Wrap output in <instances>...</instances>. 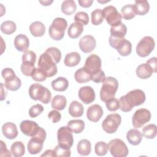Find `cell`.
<instances>
[{"mask_svg": "<svg viewBox=\"0 0 157 157\" xmlns=\"http://www.w3.org/2000/svg\"><path fill=\"white\" fill-rule=\"evenodd\" d=\"M38 67L42 69L48 77L54 76L58 72L56 64L46 52L40 56L38 61Z\"/></svg>", "mask_w": 157, "mask_h": 157, "instance_id": "obj_6", "label": "cell"}, {"mask_svg": "<svg viewBox=\"0 0 157 157\" xmlns=\"http://www.w3.org/2000/svg\"><path fill=\"white\" fill-rule=\"evenodd\" d=\"M67 27V21L61 17L56 18L52 21L49 27L48 33L52 39L55 40L62 39L64 36V32Z\"/></svg>", "mask_w": 157, "mask_h": 157, "instance_id": "obj_3", "label": "cell"}, {"mask_svg": "<svg viewBox=\"0 0 157 157\" xmlns=\"http://www.w3.org/2000/svg\"><path fill=\"white\" fill-rule=\"evenodd\" d=\"M103 115L102 108L98 104L90 106L86 111L87 118L93 122H98Z\"/></svg>", "mask_w": 157, "mask_h": 157, "instance_id": "obj_18", "label": "cell"}, {"mask_svg": "<svg viewBox=\"0 0 157 157\" xmlns=\"http://www.w3.org/2000/svg\"><path fill=\"white\" fill-rule=\"evenodd\" d=\"M45 52L51 56L56 64H58L60 61L61 58V53L58 48L53 47H50L46 50Z\"/></svg>", "mask_w": 157, "mask_h": 157, "instance_id": "obj_42", "label": "cell"}, {"mask_svg": "<svg viewBox=\"0 0 157 157\" xmlns=\"http://www.w3.org/2000/svg\"><path fill=\"white\" fill-rule=\"evenodd\" d=\"M119 101V109L124 112H128L132 109V107L128 103L124 95L120 97Z\"/></svg>", "mask_w": 157, "mask_h": 157, "instance_id": "obj_48", "label": "cell"}, {"mask_svg": "<svg viewBox=\"0 0 157 157\" xmlns=\"http://www.w3.org/2000/svg\"><path fill=\"white\" fill-rule=\"evenodd\" d=\"M105 78L104 72L101 69L91 74V80L95 83H101L104 81Z\"/></svg>", "mask_w": 157, "mask_h": 157, "instance_id": "obj_50", "label": "cell"}, {"mask_svg": "<svg viewBox=\"0 0 157 157\" xmlns=\"http://www.w3.org/2000/svg\"><path fill=\"white\" fill-rule=\"evenodd\" d=\"M41 156H56L54 150H47L43 154L41 155Z\"/></svg>", "mask_w": 157, "mask_h": 157, "instance_id": "obj_58", "label": "cell"}, {"mask_svg": "<svg viewBox=\"0 0 157 157\" xmlns=\"http://www.w3.org/2000/svg\"><path fill=\"white\" fill-rule=\"evenodd\" d=\"M57 139L58 145L66 149H70L74 143L72 132L67 126H62L58 130Z\"/></svg>", "mask_w": 157, "mask_h": 157, "instance_id": "obj_9", "label": "cell"}, {"mask_svg": "<svg viewBox=\"0 0 157 157\" xmlns=\"http://www.w3.org/2000/svg\"><path fill=\"white\" fill-rule=\"evenodd\" d=\"M151 119V113L146 109H137L132 116V125L136 128H140Z\"/></svg>", "mask_w": 157, "mask_h": 157, "instance_id": "obj_12", "label": "cell"}, {"mask_svg": "<svg viewBox=\"0 0 157 157\" xmlns=\"http://www.w3.org/2000/svg\"><path fill=\"white\" fill-rule=\"evenodd\" d=\"M34 69V64L30 62H23L21 65V71L26 76H31Z\"/></svg>", "mask_w": 157, "mask_h": 157, "instance_id": "obj_44", "label": "cell"}, {"mask_svg": "<svg viewBox=\"0 0 157 157\" xmlns=\"http://www.w3.org/2000/svg\"><path fill=\"white\" fill-rule=\"evenodd\" d=\"M74 20L82 25H86L89 22V17L85 12H78L75 15Z\"/></svg>", "mask_w": 157, "mask_h": 157, "instance_id": "obj_45", "label": "cell"}, {"mask_svg": "<svg viewBox=\"0 0 157 157\" xmlns=\"http://www.w3.org/2000/svg\"><path fill=\"white\" fill-rule=\"evenodd\" d=\"M83 31V25L79 23H72L69 27L67 30L68 36L72 39L78 37Z\"/></svg>", "mask_w": 157, "mask_h": 157, "instance_id": "obj_31", "label": "cell"}, {"mask_svg": "<svg viewBox=\"0 0 157 157\" xmlns=\"http://www.w3.org/2000/svg\"><path fill=\"white\" fill-rule=\"evenodd\" d=\"M104 20V17L102 13V10L97 9L91 12V23L94 25H101Z\"/></svg>", "mask_w": 157, "mask_h": 157, "instance_id": "obj_41", "label": "cell"}, {"mask_svg": "<svg viewBox=\"0 0 157 157\" xmlns=\"http://www.w3.org/2000/svg\"><path fill=\"white\" fill-rule=\"evenodd\" d=\"M124 96L128 103L132 107L142 104L146 99L145 93L139 89L130 91Z\"/></svg>", "mask_w": 157, "mask_h": 157, "instance_id": "obj_13", "label": "cell"}, {"mask_svg": "<svg viewBox=\"0 0 157 157\" xmlns=\"http://www.w3.org/2000/svg\"><path fill=\"white\" fill-rule=\"evenodd\" d=\"M109 149L113 157H126L128 155L126 145L120 139L111 140L109 144Z\"/></svg>", "mask_w": 157, "mask_h": 157, "instance_id": "obj_10", "label": "cell"}, {"mask_svg": "<svg viewBox=\"0 0 157 157\" xmlns=\"http://www.w3.org/2000/svg\"><path fill=\"white\" fill-rule=\"evenodd\" d=\"M0 156H11L10 152L7 150L6 144L2 140L0 141Z\"/></svg>", "mask_w": 157, "mask_h": 157, "instance_id": "obj_54", "label": "cell"}, {"mask_svg": "<svg viewBox=\"0 0 157 157\" xmlns=\"http://www.w3.org/2000/svg\"><path fill=\"white\" fill-rule=\"evenodd\" d=\"M74 78L79 83H86L91 80V74L84 67L77 70L74 74Z\"/></svg>", "mask_w": 157, "mask_h": 157, "instance_id": "obj_23", "label": "cell"}, {"mask_svg": "<svg viewBox=\"0 0 157 157\" xmlns=\"http://www.w3.org/2000/svg\"><path fill=\"white\" fill-rule=\"evenodd\" d=\"M121 122V117L118 113L108 115L102 123V128L108 134L115 132Z\"/></svg>", "mask_w": 157, "mask_h": 157, "instance_id": "obj_8", "label": "cell"}, {"mask_svg": "<svg viewBox=\"0 0 157 157\" xmlns=\"http://www.w3.org/2000/svg\"><path fill=\"white\" fill-rule=\"evenodd\" d=\"M44 111V107L39 104L34 105L29 110V115L31 118L37 117Z\"/></svg>", "mask_w": 157, "mask_h": 157, "instance_id": "obj_46", "label": "cell"}, {"mask_svg": "<svg viewBox=\"0 0 157 157\" xmlns=\"http://www.w3.org/2000/svg\"><path fill=\"white\" fill-rule=\"evenodd\" d=\"M77 9V5L75 2L73 0H66L62 2L61 4V11L66 15H70L74 13Z\"/></svg>", "mask_w": 157, "mask_h": 157, "instance_id": "obj_33", "label": "cell"}, {"mask_svg": "<svg viewBox=\"0 0 157 157\" xmlns=\"http://www.w3.org/2000/svg\"><path fill=\"white\" fill-rule=\"evenodd\" d=\"M104 18H105L107 23L111 26H115L121 23L122 17L116 7L113 6H106L102 10Z\"/></svg>", "mask_w": 157, "mask_h": 157, "instance_id": "obj_11", "label": "cell"}, {"mask_svg": "<svg viewBox=\"0 0 157 157\" xmlns=\"http://www.w3.org/2000/svg\"><path fill=\"white\" fill-rule=\"evenodd\" d=\"M20 128L23 134L29 137L34 136L40 128L35 121L31 120L22 121L20 123Z\"/></svg>", "mask_w": 157, "mask_h": 157, "instance_id": "obj_15", "label": "cell"}, {"mask_svg": "<svg viewBox=\"0 0 157 157\" xmlns=\"http://www.w3.org/2000/svg\"><path fill=\"white\" fill-rule=\"evenodd\" d=\"M1 74H2V76L5 81L12 79L13 78L16 77V75H15L13 70L9 67L4 68L2 71Z\"/></svg>", "mask_w": 157, "mask_h": 157, "instance_id": "obj_52", "label": "cell"}, {"mask_svg": "<svg viewBox=\"0 0 157 157\" xmlns=\"http://www.w3.org/2000/svg\"><path fill=\"white\" fill-rule=\"evenodd\" d=\"M48 117L49 119L52 120V121L54 123H56L60 121L61 118V113L55 110H53L50 111L48 114Z\"/></svg>", "mask_w": 157, "mask_h": 157, "instance_id": "obj_53", "label": "cell"}, {"mask_svg": "<svg viewBox=\"0 0 157 157\" xmlns=\"http://www.w3.org/2000/svg\"><path fill=\"white\" fill-rule=\"evenodd\" d=\"M109 150V144L107 143L100 141L95 144L94 151L98 156H104L107 154Z\"/></svg>", "mask_w": 157, "mask_h": 157, "instance_id": "obj_40", "label": "cell"}, {"mask_svg": "<svg viewBox=\"0 0 157 157\" xmlns=\"http://www.w3.org/2000/svg\"><path fill=\"white\" fill-rule=\"evenodd\" d=\"M4 85L7 90L13 91L18 90L20 88L21 85V80L17 76H16L12 79L5 81Z\"/></svg>", "mask_w": 157, "mask_h": 157, "instance_id": "obj_39", "label": "cell"}, {"mask_svg": "<svg viewBox=\"0 0 157 157\" xmlns=\"http://www.w3.org/2000/svg\"><path fill=\"white\" fill-rule=\"evenodd\" d=\"M126 139L130 144L137 145L142 141V134L137 129H131L126 134Z\"/></svg>", "mask_w": 157, "mask_h": 157, "instance_id": "obj_21", "label": "cell"}, {"mask_svg": "<svg viewBox=\"0 0 157 157\" xmlns=\"http://www.w3.org/2000/svg\"><path fill=\"white\" fill-rule=\"evenodd\" d=\"M78 2L81 7L87 8L91 6V4L93 2V0H78Z\"/></svg>", "mask_w": 157, "mask_h": 157, "instance_id": "obj_56", "label": "cell"}, {"mask_svg": "<svg viewBox=\"0 0 157 157\" xmlns=\"http://www.w3.org/2000/svg\"><path fill=\"white\" fill-rule=\"evenodd\" d=\"M136 72L137 77L140 78L147 79L151 77L154 72L147 63H143L137 66Z\"/></svg>", "mask_w": 157, "mask_h": 157, "instance_id": "obj_22", "label": "cell"}, {"mask_svg": "<svg viewBox=\"0 0 157 157\" xmlns=\"http://www.w3.org/2000/svg\"><path fill=\"white\" fill-rule=\"evenodd\" d=\"M78 98L85 104L93 102L95 99V92L91 86H85L80 88L78 91Z\"/></svg>", "mask_w": 157, "mask_h": 157, "instance_id": "obj_17", "label": "cell"}, {"mask_svg": "<svg viewBox=\"0 0 157 157\" xmlns=\"http://www.w3.org/2000/svg\"><path fill=\"white\" fill-rule=\"evenodd\" d=\"M69 113L73 117L82 116L84 111L83 105L77 101H73L69 107Z\"/></svg>", "mask_w": 157, "mask_h": 157, "instance_id": "obj_25", "label": "cell"}, {"mask_svg": "<svg viewBox=\"0 0 157 157\" xmlns=\"http://www.w3.org/2000/svg\"><path fill=\"white\" fill-rule=\"evenodd\" d=\"M43 6H49L50 4L53 2V1H39Z\"/></svg>", "mask_w": 157, "mask_h": 157, "instance_id": "obj_59", "label": "cell"}, {"mask_svg": "<svg viewBox=\"0 0 157 157\" xmlns=\"http://www.w3.org/2000/svg\"><path fill=\"white\" fill-rule=\"evenodd\" d=\"M31 76L34 80L37 82H43L45 80L47 77L46 73L39 67H35Z\"/></svg>", "mask_w": 157, "mask_h": 157, "instance_id": "obj_43", "label": "cell"}, {"mask_svg": "<svg viewBox=\"0 0 157 157\" xmlns=\"http://www.w3.org/2000/svg\"><path fill=\"white\" fill-rule=\"evenodd\" d=\"M81 60L80 54L76 52H71L66 54L64 58V63L66 66L73 67L77 66Z\"/></svg>", "mask_w": 157, "mask_h": 157, "instance_id": "obj_26", "label": "cell"}, {"mask_svg": "<svg viewBox=\"0 0 157 157\" xmlns=\"http://www.w3.org/2000/svg\"><path fill=\"white\" fill-rule=\"evenodd\" d=\"M136 15L134 6L132 4L125 5L121 9V15L125 20H131Z\"/></svg>", "mask_w": 157, "mask_h": 157, "instance_id": "obj_35", "label": "cell"}, {"mask_svg": "<svg viewBox=\"0 0 157 157\" xmlns=\"http://www.w3.org/2000/svg\"><path fill=\"white\" fill-rule=\"evenodd\" d=\"M10 151L12 155L15 157L22 156L25 153V145L21 142L16 141L12 144Z\"/></svg>", "mask_w": 157, "mask_h": 157, "instance_id": "obj_36", "label": "cell"}, {"mask_svg": "<svg viewBox=\"0 0 157 157\" xmlns=\"http://www.w3.org/2000/svg\"><path fill=\"white\" fill-rule=\"evenodd\" d=\"M5 85L2 83H1V101H3L7 95V88H4Z\"/></svg>", "mask_w": 157, "mask_h": 157, "instance_id": "obj_57", "label": "cell"}, {"mask_svg": "<svg viewBox=\"0 0 157 157\" xmlns=\"http://www.w3.org/2000/svg\"><path fill=\"white\" fill-rule=\"evenodd\" d=\"M14 46L15 48L20 52H25L29 45V40L28 37L23 34L17 35L14 39Z\"/></svg>", "mask_w": 157, "mask_h": 157, "instance_id": "obj_20", "label": "cell"}, {"mask_svg": "<svg viewBox=\"0 0 157 157\" xmlns=\"http://www.w3.org/2000/svg\"><path fill=\"white\" fill-rule=\"evenodd\" d=\"M56 156H71V150L70 149H66L61 147L59 145H56L54 149Z\"/></svg>", "mask_w": 157, "mask_h": 157, "instance_id": "obj_51", "label": "cell"}, {"mask_svg": "<svg viewBox=\"0 0 157 157\" xmlns=\"http://www.w3.org/2000/svg\"><path fill=\"white\" fill-rule=\"evenodd\" d=\"M109 42L110 45L116 49L121 56H126L131 54L132 50L131 43L124 37L118 38L110 35Z\"/></svg>", "mask_w": 157, "mask_h": 157, "instance_id": "obj_5", "label": "cell"}, {"mask_svg": "<svg viewBox=\"0 0 157 157\" xmlns=\"http://www.w3.org/2000/svg\"><path fill=\"white\" fill-rule=\"evenodd\" d=\"M67 104V100L63 95H56L52 101V107L58 110H63Z\"/></svg>", "mask_w": 157, "mask_h": 157, "instance_id": "obj_34", "label": "cell"}, {"mask_svg": "<svg viewBox=\"0 0 157 157\" xmlns=\"http://www.w3.org/2000/svg\"><path fill=\"white\" fill-rule=\"evenodd\" d=\"M157 134V127L155 124H149L142 129V135L147 139H153Z\"/></svg>", "mask_w": 157, "mask_h": 157, "instance_id": "obj_37", "label": "cell"}, {"mask_svg": "<svg viewBox=\"0 0 157 157\" xmlns=\"http://www.w3.org/2000/svg\"><path fill=\"white\" fill-rule=\"evenodd\" d=\"M155 43L153 37L145 36L139 42L136 46V53L140 57L148 56L153 50Z\"/></svg>", "mask_w": 157, "mask_h": 157, "instance_id": "obj_7", "label": "cell"}, {"mask_svg": "<svg viewBox=\"0 0 157 157\" xmlns=\"http://www.w3.org/2000/svg\"><path fill=\"white\" fill-rule=\"evenodd\" d=\"M68 86V80L64 77H59L52 82L53 89L57 91H64L67 90Z\"/></svg>", "mask_w": 157, "mask_h": 157, "instance_id": "obj_28", "label": "cell"}, {"mask_svg": "<svg viewBox=\"0 0 157 157\" xmlns=\"http://www.w3.org/2000/svg\"><path fill=\"white\" fill-rule=\"evenodd\" d=\"M68 129L75 134L82 132L85 128V123L82 120H72L67 123Z\"/></svg>", "mask_w": 157, "mask_h": 157, "instance_id": "obj_29", "label": "cell"}, {"mask_svg": "<svg viewBox=\"0 0 157 157\" xmlns=\"http://www.w3.org/2000/svg\"><path fill=\"white\" fill-rule=\"evenodd\" d=\"M107 109L111 112H115L119 109V101L115 98H111L105 102Z\"/></svg>", "mask_w": 157, "mask_h": 157, "instance_id": "obj_49", "label": "cell"}, {"mask_svg": "<svg viewBox=\"0 0 157 157\" xmlns=\"http://www.w3.org/2000/svg\"><path fill=\"white\" fill-rule=\"evenodd\" d=\"M146 63H147L153 70L154 72H157V66H156V58L153 57L150 58L147 61Z\"/></svg>", "mask_w": 157, "mask_h": 157, "instance_id": "obj_55", "label": "cell"}, {"mask_svg": "<svg viewBox=\"0 0 157 157\" xmlns=\"http://www.w3.org/2000/svg\"><path fill=\"white\" fill-rule=\"evenodd\" d=\"M77 150L79 155L88 156L90 154L91 150V142L87 139H82L80 140L77 144Z\"/></svg>", "mask_w": 157, "mask_h": 157, "instance_id": "obj_30", "label": "cell"}, {"mask_svg": "<svg viewBox=\"0 0 157 157\" xmlns=\"http://www.w3.org/2000/svg\"><path fill=\"white\" fill-rule=\"evenodd\" d=\"M2 132L5 137L8 139H13L18 136L17 126L12 122L5 123L2 126Z\"/></svg>", "mask_w": 157, "mask_h": 157, "instance_id": "obj_19", "label": "cell"}, {"mask_svg": "<svg viewBox=\"0 0 157 157\" xmlns=\"http://www.w3.org/2000/svg\"><path fill=\"white\" fill-rule=\"evenodd\" d=\"M78 45L80 50L83 53H88L94 49L96 42L93 36L91 35H86L80 39Z\"/></svg>", "mask_w": 157, "mask_h": 157, "instance_id": "obj_16", "label": "cell"}, {"mask_svg": "<svg viewBox=\"0 0 157 157\" xmlns=\"http://www.w3.org/2000/svg\"><path fill=\"white\" fill-rule=\"evenodd\" d=\"M16 24L12 21L7 20L1 25V30L2 33L7 35L12 34L16 31Z\"/></svg>", "mask_w": 157, "mask_h": 157, "instance_id": "obj_38", "label": "cell"}, {"mask_svg": "<svg viewBox=\"0 0 157 157\" xmlns=\"http://www.w3.org/2000/svg\"><path fill=\"white\" fill-rule=\"evenodd\" d=\"M101 59L99 56L91 54L86 58L84 67L92 74L101 70Z\"/></svg>", "mask_w": 157, "mask_h": 157, "instance_id": "obj_14", "label": "cell"}, {"mask_svg": "<svg viewBox=\"0 0 157 157\" xmlns=\"http://www.w3.org/2000/svg\"><path fill=\"white\" fill-rule=\"evenodd\" d=\"M28 93L32 99L39 100L45 104H48L52 98L50 91L39 83L32 84L29 86Z\"/></svg>", "mask_w": 157, "mask_h": 157, "instance_id": "obj_2", "label": "cell"}, {"mask_svg": "<svg viewBox=\"0 0 157 157\" xmlns=\"http://www.w3.org/2000/svg\"><path fill=\"white\" fill-rule=\"evenodd\" d=\"M126 32L127 28L126 25L123 23H120V24L111 26L110 28L111 36L115 37L123 38L126 36Z\"/></svg>", "mask_w": 157, "mask_h": 157, "instance_id": "obj_32", "label": "cell"}, {"mask_svg": "<svg viewBox=\"0 0 157 157\" xmlns=\"http://www.w3.org/2000/svg\"><path fill=\"white\" fill-rule=\"evenodd\" d=\"M36 59V53L31 50H26L24 52L22 55L23 62H30L35 64Z\"/></svg>", "mask_w": 157, "mask_h": 157, "instance_id": "obj_47", "label": "cell"}, {"mask_svg": "<svg viewBox=\"0 0 157 157\" xmlns=\"http://www.w3.org/2000/svg\"><path fill=\"white\" fill-rule=\"evenodd\" d=\"M134 6L136 15H144L147 13L150 10L149 2L145 0L136 1Z\"/></svg>", "mask_w": 157, "mask_h": 157, "instance_id": "obj_27", "label": "cell"}, {"mask_svg": "<svg viewBox=\"0 0 157 157\" xmlns=\"http://www.w3.org/2000/svg\"><path fill=\"white\" fill-rule=\"evenodd\" d=\"M29 31L34 37H41L45 32V25L40 21L33 22L29 26Z\"/></svg>", "mask_w": 157, "mask_h": 157, "instance_id": "obj_24", "label": "cell"}, {"mask_svg": "<svg viewBox=\"0 0 157 157\" xmlns=\"http://www.w3.org/2000/svg\"><path fill=\"white\" fill-rule=\"evenodd\" d=\"M46 136L45 130L40 127L39 132L34 136L31 137V139L28 143L27 148L28 152L31 155H36L40 152L42 150Z\"/></svg>", "mask_w": 157, "mask_h": 157, "instance_id": "obj_4", "label": "cell"}, {"mask_svg": "<svg viewBox=\"0 0 157 157\" xmlns=\"http://www.w3.org/2000/svg\"><path fill=\"white\" fill-rule=\"evenodd\" d=\"M118 88V82L113 77H106L100 90V98L103 102L114 98Z\"/></svg>", "mask_w": 157, "mask_h": 157, "instance_id": "obj_1", "label": "cell"}]
</instances>
